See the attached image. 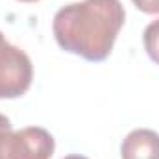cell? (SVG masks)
<instances>
[{
	"mask_svg": "<svg viewBox=\"0 0 159 159\" xmlns=\"http://www.w3.org/2000/svg\"><path fill=\"white\" fill-rule=\"evenodd\" d=\"M124 22L126 11L120 0H81L57 9L52 32L61 50L100 63L111 56Z\"/></svg>",
	"mask_w": 159,
	"mask_h": 159,
	"instance_id": "1",
	"label": "cell"
},
{
	"mask_svg": "<svg viewBox=\"0 0 159 159\" xmlns=\"http://www.w3.org/2000/svg\"><path fill=\"white\" fill-rule=\"evenodd\" d=\"M56 141L50 131L28 126L13 131L11 122L0 113V159H50Z\"/></svg>",
	"mask_w": 159,
	"mask_h": 159,
	"instance_id": "2",
	"label": "cell"
},
{
	"mask_svg": "<svg viewBox=\"0 0 159 159\" xmlns=\"http://www.w3.org/2000/svg\"><path fill=\"white\" fill-rule=\"evenodd\" d=\"M34 80V65L24 50L11 44L0 32V100L22 96Z\"/></svg>",
	"mask_w": 159,
	"mask_h": 159,
	"instance_id": "3",
	"label": "cell"
},
{
	"mask_svg": "<svg viewBox=\"0 0 159 159\" xmlns=\"http://www.w3.org/2000/svg\"><path fill=\"white\" fill-rule=\"evenodd\" d=\"M122 159H159V133L148 128L129 131L120 144Z\"/></svg>",
	"mask_w": 159,
	"mask_h": 159,
	"instance_id": "4",
	"label": "cell"
},
{
	"mask_svg": "<svg viewBox=\"0 0 159 159\" xmlns=\"http://www.w3.org/2000/svg\"><path fill=\"white\" fill-rule=\"evenodd\" d=\"M143 44H144V50L148 54V57L159 65V19L152 20L144 32H143Z\"/></svg>",
	"mask_w": 159,
	"mask_h": 159,
	"instance_id": "5",
	"label": "cell"
},
{
	"mask_svg": "<svg viewBox=\"0 0 159 159\" xmlns=\"http://www.w3.org/2000/svg\"><path fill=\"white\" fill-rule=\"evenodd\" d=\"M131 2L143 13H148V15H157L159 13V0H131Z\"/></svg>",
	"mask_w": 159,
	"mask_h": 159,
	"instance_id": "6",
	"label": "cell"
},
{
	"mask_svg": "<svg viewBox=\"0 0 159 159\" xmlns=\"http://www.w3.org/2000/svg\"><path fill=\"white\" fill-rule=\"evenodd\" d=\"M63 159H89V157L80 156V154H70V156H67V157H63Z\"/></svg>",
	"mask_w": 159,
	"mask_h": 159,
	"instance_id": "7",
	"label": "cell"
},
{
	"mask_svg": "<svg viewBox=\"0 0 159 159\" xmlns=\"http://www.w3.org/2000/svg\"><path fill=\"white\" fill-rule=\"evenodd\" d=\"M19 2H26V4H32V2H39V0H19Z\"/></svg>",
	"mask_w": 159,
	"mask_h": 159,
	"instance_id": "8",
	"label": "cell"
}]
</instances>
